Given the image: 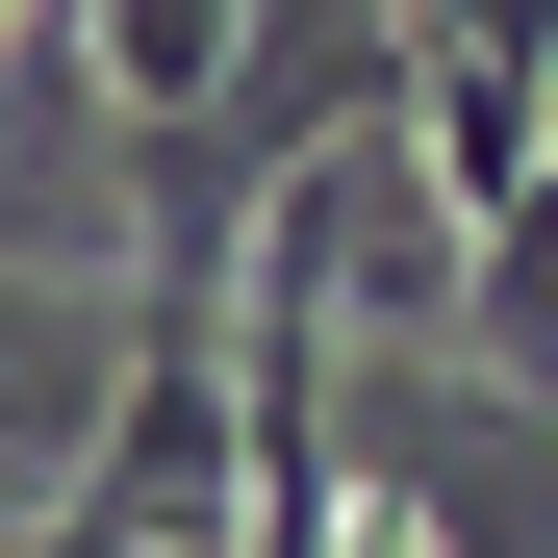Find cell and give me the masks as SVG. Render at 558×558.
I'll return each instance as SVG.
<instances>
[{
  "label": "cell",
  "instance_id": "1",
  "mask_svg": "<svg viewBox=\"0 0 558 558\" xmlns=\"http://www.w3.org/2000/svg\"><path fill=\"white\" fill-rule=\"evenodd\" d=\"M102 128L153 178V254H229V153H254V0H76Z\"/></svg>",
  "mask_w": 558,
  "mask_h": 558
},
{
  "label": "cell",
  "instance_id": "2",
  "mask_svg": "<svg viewBox=\"0 0 558 558\" xmlns=\"http://www.w3.org/2000/svg\"><path fill=\"white\" fill-rule=\"evenodd\" d=\"M407 178H432V229L558 178V0H407Z\"/></svg>",
  "mask_w": 558,
  "mask_h": 558
},
{
  "label": "cell",
  "instance_id": "3",
  "mask_svg": "<svg viewBox=\"0 0 558 558\" xmlns=\"http://www.w3.org/2000/svg\"><path fill=\"white\" fill-rule=\"evenodd\" d=\"M0 558H128V533H102V508H26V533H0Z\"/></svg>",
  "mask_w": 558,
  "mask_h": 558
},
{
  "label": "cell",
  "instance_id": "4",
  "mask_svg": "<svg viewBox=\"0 0 558 558\" xmlns=\"http://www.w3.org/2000/svg\"><path fill=\"white\" fill-rule=\"evenodd\" d=\"M0 51H26V0H0Z\"/></svg>",
  "mask_w": 558,
  "mask_h": 558
}]
</instances>
